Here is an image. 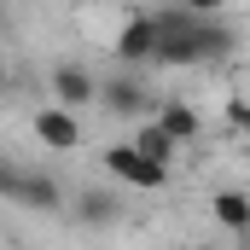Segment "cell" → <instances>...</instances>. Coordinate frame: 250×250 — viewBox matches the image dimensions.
I'll list each match as a JSON object with an SVG mask.
<instances>
[{
	"instance_id": "7c38bea8",
	"label": "cell",
	"mask_w": 250,
	"mask_h": 250,
	"mask_svg": "<svg viewBox=\"0 0 250 250\" xmlns=\"http://www.w3.org/2000/svg\"><path fill=\"white\" fill-rule=\"evenodd\" d=\"M227 128L250 146V99H233V105H227Z\"/></svg>"
},
{
	"instance_id": "9c48e42d",
	"label": "cell",
	"mask_w": 250,
	"mask_h": 250,
	"mask_svg": "<svg viewBox=\"0 0 250 250\" xmlns=\"http://www.w3.org/2000/svg\"><path fill=\"white\" fill-rule=\"evenodd\" d=\"M151 123L163 128V134H169V140H175V146H192V140H198V134H204V117H198V111H192L187 99H163V111H157V117H151Z\"/></svg>"
},
{
	"instance_id": "3957f363",
	"label": "cell",
	"mask_w": 250,
	"mask_h": 250,
	"mask_svg": "<svg viewBox=\"0 0 250 250\" xmlns=\"http://www.w3.org/2000/svg\"><path fill=\"white\" fill-rule=\"evenodd\" d=\"M0 192L12 198V204H23V209H47V215H59L64 209V181L53 175H29V169H0Z\"/></svg>"
},
{
	"instance_id": "5b68a950",
	"label": "cell",
	"mask_w": 250,
	"mask_h": 250,
	"mask_svg": "<svg viewBox=\"0 0 250 250\" xmlns=\"http://www.w3.org/2000/svg\"><path fill=\"white\" fill-rule=\"evenodd\" d=\"M117 59H123V70L157 64V12H134L123 29H117Z\"/></svg>"
},
{
	"instance_id": "7a4b0ae2",
	"label": "cell",
	"mask_w": 250,
	"mask_h": 250,
	"mask_svg": "<svg viewBox=\"0 0 250 250\" xmlns=\"http://www.w3.org/2000/svg\"><path fill=\"white\" fill-rule=\"evenodd\" d=\"M99 105H105L111 117H123V123H151V117L163 111V99L146 87L140 70H117V76L99 87Z\"/></svg>"
},
{
	"instance_id": "30bf717a",
	"label": "cell",
	"mask_w": 250,
	"mask_h": 250,
	"mask_svg": "<svg viewBox=\"0 0 250 250\" xmlns=\"http://www.w3.org/2000/svg\"><path fill=\"white\" fill-rule=\"evenodd\" d=\"M209 215H215L227 233H245L250 239V198L245 192H215V198H209Z\"/></svg>"
},
{
	"instance_id": "ba28073f",
	"label": "cell",
	"mask_w": 250,
	"mask_h": 250,
	"mask_svg": "<svg viewBox=\"0 0 250 250\" xmlns=\"http://www.w3.org/2000/svg\"><path fill=\"white\" fill-rule=\"evenodd\" d=\"M70 215H76L82 227H111V221H123V198L111 187H82L76 204H70Z\"/></svg>"
},
{
	"instance_id": "277c9868",
	"label": "cell",
	"mask_w": 250,
	"mask_h": 250,
	"mask_svg": "<svg viewBox=\"0 0 250 250\" xmlns=\"http://www.w3.org/2000/svg\"><path fill=\"white\" fill-rule=\"evenodd\" d=\"M105 175H117L123 187H140V192L169 187V169H163V163H151V157H140V151H134V140H123V146H111V151H105Z\"/></svg>"
},
{
	"instance_id": "8fae6325",
	"label": "cell",
	"mask_w": 250,
	"mask_h": 250,
	"mask_svg": "<svg viewBox=\"0 0 250 250\" xmlns=\"http://www.w3.org/2000/svg\"><path fill=\"white\" fill-rule=\"evenodd\" d=\"M134 151H140V157H151V163H163V169H169V163H175V151H181V146H175V140H169V134H163V128H157V123H140V128H134Z\"/></svg>"
},
{
	"instance_id": "6da1fadb",
	"label": "cell",
	"mask_w": 250,
	"mask_h": 250,
	"mask_svg": "<svg viewBox=\"0 0 250 250\" xmlns=\"http://www.w3.org/2000/svg\"><path fill=\"white\" fill-rule=\"evenodd\" d=\"M233 47H239L233 23H221L209 6L157 12V64H209L221 53H233Z\"/></svg>"
},
{
	"instance_id": "52a82bcc",
	"label": "cell",
	"mask_w": 250,
	"mask_h": 250,
	"mask_svg": "<svg viewBox=\"0 0 250 250\" xmlns=\"http://www.w3.org/2000/svg\"><path fill=\"white\" fill-rule=\"evenodd\" d=\"M35 134H41L53 151H76V146H82V117L64 111V105H41V111H35Z\"/></svg>"
},
{
	"instance_id": "8992f818",
	"label": "cell",
	"mask_w": 250,
	"mask_h": 250,
	"mask_svg": "<svg viewBox=\"0 0 250 250\" xmlns=\"http://www.w3.org/2000/svg\"><path fill=\"white\" fill-rule=\"evenodd\" d=\"M47 87H53V105H64V111H87V105L99 99V87H105V82H99L87 64H59Z\"/></svg>"
}]
</instances>
